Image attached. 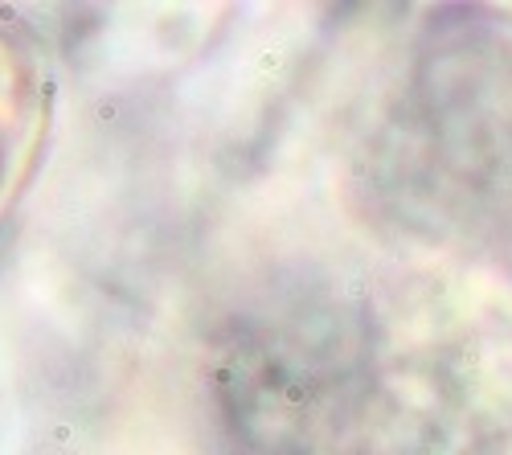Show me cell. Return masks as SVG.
I'll use <instances>...</instances> for the list:
<instances>
[{
	"label": "cell",
	"mask_w": 512,
	"mask_h": 455,
	"mask_svg": "<svg viewBox=\"0 0 512 455\" xmlns=\"http://www.w3.org/2000/svg\"><path fill=\"white\" fill-rule=\"evenodd\" d=\"M54 115V82L37 46L0 21V214L25 193Z\"/></svg>",
	"instance_id": "cell-1"
}]
</instances>
